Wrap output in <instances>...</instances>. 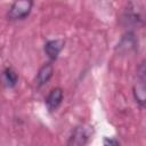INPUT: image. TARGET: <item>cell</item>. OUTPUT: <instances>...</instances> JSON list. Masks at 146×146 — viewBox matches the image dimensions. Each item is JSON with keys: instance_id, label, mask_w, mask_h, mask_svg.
Wrapping results in <instances>:
<instances>
[{"instance_id": "obj_1", "label": "cell", "mask_w": 146, "mask_h": 146, "mask_svg": "<svg viewBox=\"0 0 146 146\" xmlns=\"http://www.w3.org/2000/svg\"><path fill=\"white\" fill-rule=\"evenodd\" d=\"M33 7V0H15L8 10V18L10 21L23 19L30 15Z\"/></svg>"}, {"instance_id": "obj_2", "label": "cell", "mask_w": 146, "mask_h": 146, "mask_svg": "<svg viewBox=\"0 0 146 146\" xmlns=\"http://www.w3.org/2000/svg\"><path fill=\"white\" fill-rule=\"evenodd\" d=\"M92 127L89 124H80L78 127L74 128L67 145H73V146H82L88 144V141L90 140L91 136H92Z\"/></svg>"}, {"instance_id": "obj_3", "label": "cell", "mask_w": 146, "mask_h": 146, "mask_svg": "<svg viewBox=\"0 0 146 146\" xmlns=\"http://www.w3.org/2000/svg\"><path fill=\"white\" fill-rule=\"evenodd\" d=\"M133 97L136 102L144 107L146 104V88H145V65L144 63L140 64L138 68V78L137 82L133 86Z\"/></svg>"}, {"instance_id": "obj_4", "label": "cell", "mask_w": 146, "mask_h": 146, "mask_svg": "<svg viewBox=\"0 0 146 146\" xmlns=\"http://www.w3.org/2000/svg\"><path fill=\"white\" fill-rule=\"evenodd\" d=\"M65 41L63 39H55V40H49L44 43V52L48 56V58L50 60H55L57 59L59 52L62 51V49L64 48Z\"/></svg>"}, {"instance_id": "obj_5", "label": "cell", "mask_w": 146, "mask_h": 146, "mask_svg": "<svg viewBox=\"0 0 146 146\" xmlns=\"http://www.w3.org/2000/svg\"><path fill=\"white\" fill-rule=\"evenodd\" d=\"M63 100V90L60 88H54L50 90L46 98V105L49 112H54L58 108Z\"/></svg>"}, {"instance_id": "obj_6", "label": "cell", "mask_w": 146, "mask_h": 146, "mask_svg": "<svg viewBox=\"0 0 146 146\" xmlns=\"http://www.w3.org/2000/svg\"><path fill=\"white\" fill-rule=\"evenodd\" d=\"M54 74V66L52 64L50 63H46L43 64L39 71H38V74H36V78H35V83L38 87H42L44 86L52 76Z\"/></svg>"}, {"instance_id": "obj_7", "label": "cell", "mask_w": 146, "mask_h": 146, "mask_svg": "<svg viewBox=\"0 0 146 146\" xmlns=\"http://www.w3.org/2000/svg\"><path fill=\"white\" fill-rule=\"evenodd\" d=\"M18 82V75L13 67L5 68L0 74V83L6 88H14Z\"/></svg>"}, {"instance_id": "obj_8", "label": "cell", "mask_w": 146, "mask_h": 146, "mask_svg": "<svg viewBox=\"0 0 146 146\" xmlns=\"http://www.w3.org/2000/svg\"><path fill=\"white\" fill-rule=\"evenodd\" d=\"M119 47V49L120 50H122V51H129V50H131V49H133L135 48V46H136V39H135V36H133V34L132 33H127L122 39H121V41H120V43L117 44Z\"/></svg>"}, {"instance_id": "obj_9", "label": "cell", "mask_w": 146, "mask_h": 146, "mask_svg": "<svg viewBox=\"0 0 146 146\" xmlns=\"http://www.w3.org/2000/svg\"><path fill=\"white\" fill-rule=\"evenodd\" d=\"M104 145H113V146H117L120 145V141L113 138H105L104 139Z\"/></svg>"}]
</instances>
